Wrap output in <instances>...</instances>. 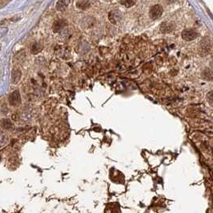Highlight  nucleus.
<instances>
[{
  "instance_id": "f257e3e1",
  "label": "nucleus",
  "mask_w": 213,
  "mask_h": 213,
  "mask_svg": "<svg viewBox=\"0 0 213 213\" xmlns=\"http://www.w3.org/2000/svg\"><path fill=\"white\" fill-rule=\"evenodd\" d=\"M162 13L163 8L160 5H154L150 8V11H149V15L153 20L159 19L162 15Z\"/></svg>"
},
{
  "instance_id": "f03ea898",
  "label": "nucleus",
  "mask_w": 213,
  "mask_h": 213,
  "mask_svg": "<svg viewBox=\"0 0 213 213\" xmlns=\"http://www.w3.org/2000/svg\"><path fill=\"white\" fill-rule=\"evenodd\" d=\"M21 96L19 90H15L9 95V103L12 106H19L21 104Z\"/></svg>"
},
{
  "instance_id": "7ed1b4c3",
  "label": "nucleus",
  "mask_w": 213,
  "mask_h": 213,
  "mask_svg": "<svg viewBox=\"0 0 213 213\" xmlns=\"http://www.w3.org/2000/svg\"><path fill=\"white\" fill-rule=\"evenodd\" d=\"M197 33L193 30H184L182 32V38L185 41H192L197 38Z\"/></svg>"
},
{
  "instance_id": "20e7f679",
  "label": "nucleus",
  "mask_w": 213,
  "mask_h": 213,
  "mask_svg": "<svg viewBox=\"0 0 213 213\" xmlns=\"http://www.w3.org/2000/svg\"><path fill=\"white\" fill-rule=\"evenodd\" d=\"M67 21L63 20V19H60V20L56 21V22H55L54 24H53V31L55 33L59 32L65 26H67Z\"/></svg>"
},
{
  "instance_id": "39448f33",
  "label": "nucleus",
  "mask_w": 213,
  "mask_h": 213,
  "mask_svg": "<svg viewBox=\"0 0 213 213\" xmlns=\"http://www.w3.org/2000/svg\"><path fill=\"white\" fill-rule=\"evenodd\" d=\"M70 4V0H58L56 3V9L61 12H65Z\"/></svg>"
},
{
  "instance_id": "423d86ee",
  "label": "nucleus",
  "mask_w": 213,
  "mask_h": 213,
  "mask_svg": "<svg viewBox=\"0 0 213 213\" xmlns=\"http://www.w3.org/2000/svg\"><path fill=\"white\" fill-rule=\"evenodd\" d=\"M108 18H109V20L111 21L112 23H117L121 19V15L119 12H116V11H113V12H111L108 15Z\"/></svg>"
},
{
  "instance_id": "0eeeda50",
  "label": "nucleus",
  "mask_w": 213,
  "mask_h": 213,
  "mask_svg": "<svg viewBox=\"0 0 213 213\" xmlns=\"http://www.w3.org/2000/svg\"><path fill=\"white\" fill-rule=\"evenodd\" d=\"M90 3L89 0H79L76 2V7L81 10H87L90 7Z\"/></svg>"
},
{
  "instance_id": "6e6552de",
  "label": "nucleus",
  "mask_w": 213,
  "mask_h": 213,
  "mask_svg": "<svg viewBox=\"0 0 213 213\" xmlns=\"http://www.w3.org/2000/svg\"><path fill=\"white\" fill-rule=\"evenodd\" d=\"M21 76H22V73L19 70H14L12 72V83L14 84H16V83H19V81L20 80Z\"/></svg>"
},
{
  "instance_id": "1a4fd4ad",
  "label": "nucleus",
  "mask_w": 213,
  "mask_h": 213,
  "mask_svg": "<svg viewBox=\"0 0 213 213\" xmlns=\"http://www.w3.org/2000/svg\"><path fill=\"white\" fill-rule=\"evenodd\" d=\"M172 30H173V26L170 24V23H163L162 26H161V27H160L161 32H163V33H169V32H171Z\"/></svg>"
},
{
  "instance_id": "9d476101",
  "label": "nucleus",
  "mask_w": 213,
  "mask_h": 213,
  "mask_svg": "<svg viewBox=\"0 0 213 213\" xmlns=\"http://www.w3.org/2000/svg\"><path fill=\"white\" fill-rule=\"evenodd\" d=\"M136 0H121L120 1V3L127 8L133 7L136 4Z\"/></svg>"
},
{
  "instance_id": "9b49d317",
  "label": "nucleus",
  "mask_w": 213,
  "mask_h": 213,
  "mask_svg": "<svg viewBox=\"0 0 213 213\" xmlns=\"http://www.w3.org/2000/svg\"><path fill=\"white\" fill-rule=\"evenodd\" d=\"M0 124H1V126H2V127H3V128H5V129H10L12 127V122H11L9 119H2V120H1V122H0Z\"/></svg>"
},
{
  "instance_id": "f8f14e48",
  "label": "nucleus",
  "mask_w": 213,
  "mask_h": 213,
  "mask_svg": "<svg viewBox=\"0 0 213 213\" xmlns=\"http://www.w3.org/2000/svg\"><path fill=\"white\" fill-rule=\"evenodd\" d=\"M42 49H43V46L40 44H35L31 47V51H32L33 54L40 52L42 51Z\"/></svg>"
},
{
  "instance_id": "ddd939ff",
  "label": "nucleus",
  "mask_w": 213,
  "mask_h": 213,
  "mask_svg": "<svg viewBox=\"0 0 213 213\" xmlns=\"http://www.w3.org/2000/svg\"><path fill=\"white\" fill-rule=\"evenodd\" d=\"M207 100L210 105L213 106V91H210L209 93H207Z\"/></svg>"
},
{
  "instance_id": "4468645a",
  "label": "nucleus",
  "mask_w": 213,
  "mask_h": 213,
  "mask_svg": "<svg viewBox=\"0 0 213 213\" xmlns=\"http://www.w3.org/2000/svg\"><path fill=\"white\" fill-rule=\"evenodd\" d=\"M6 140H7L6 136H5L2 132H0V146L4 144V143L6 142Z\"/></svg>"
}]
</instances>
